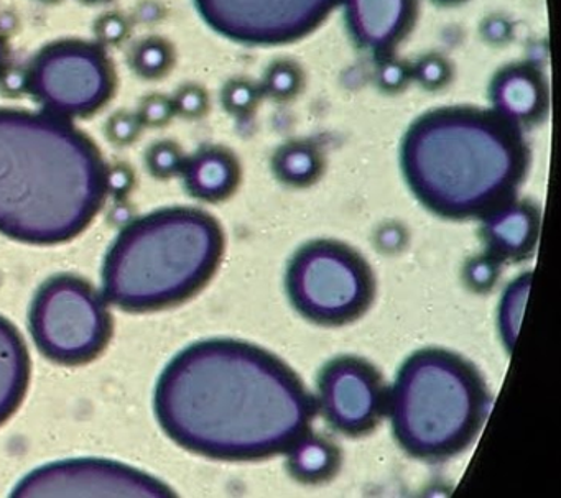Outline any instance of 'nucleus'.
<instances>
[{
	"label": "nucleus",
	"mask_w": 561,
	"mask_h": 498,
	"mask_svg": "<svg viewBox=\"0 0 561 498\" xmlns=\"http://www.w3.org/2000/svg\"><path fill=\"white\" fill-rule=\"evenodd\" d=\"M87 2H103V0H87Z\"/></svg>",
	"instance_id": "nucleus-35"
},
{
	"label": "nucleus",
	"mask_w": 561,
	"mask_h": 498,
	"mask_svg": "<svg viewBox=\"0 0 561 498\" xmlns=\"http://www.w3.org/2000/svg\"><path fill=\"white\" fill-rule=\"evenodd\" d=\"M287 293L295 310L321 326H343L363 316L376 281L367 262L343 242H308L291 257Z\"/></svg>",
	"instance_id": "nucleus-6"
},
{
	"label": "nucleus",
	"mask_w": 561,
	"mask_h": 498,
	"mask_svg": "<svg viewBox=\"0 0 561 498\" xmlns=\"http://www.w3.org/2000/svg\"><path fill=\"white\" fill-rule=\"evenodd\" d=\"M489 93L495 113L517 126L540 120L548 109L547 81L534 65L502 68L492 80Z\"/></svg>",
	"instance_id": "nucleus-13"
},
{
	"label": "nucleus",
	"mask_w": 561,
	"mask_h": 498,
	"mask_svg": "<svg viewBox=\"0 0 561 498\" xmlns=\"http://www.w3.org/2000/svg\"><path fill=\"white\" fill-rule=\"evenodd\" d=\"M438 4H456V2H462V0H435Z\"/></svg>",
	"instance_id": "nucleus-34"
},
{
	"label": "nucleus",
	"mask_w": 561,
	"mask_h": 498,
	"mask_svg": "<svg viewBox=\"0 0 561 498\" xmlns=\"http://www.w3.org/2000/svg\"><path fill=\"white\" fill-rule=\"evenodd\" d=\"M497 260L494 257H481L472 260L466 268V280L474 290L484 291L497 280Z\"/></svg>",
	"instance_id": "nucleus-28"
},
{
	"label": "nucleus",
	"mask_w": 561,
	"mask_h": 498,
	"mask_svg": "<svg viewBox=\"0 0 561 498\" xmlns=\"http://www.w3.org/2000/svg\"><path fill=\"white\" fill-rule=\"evenodd\" d=\"M38 349L68 366L88 362L106 347L111 320L96 291L75 277H57L42 287L31 311Z\"/></svg>",
	"instance_id": "nucleus-7"
},
{
	"label": "nucleus",
	"mask_w": 561,
	"mask_h": 498,
	"mask_svg": "<svg viewBox=\"0 0 561 498\" xmlns=\"http://www.w3.org/2000/svg\"><path fill=\"white\" fill-rule=\"evenodd\" d=\"M173 61V50L169 42L162 38H147L134 50L133 67L140 77L153 78L163 77L169 71Z\"/></svg>",
	"instance_id": "nucleus-19"
},
{
	"label": "nucleus",
	"mask_w": 561,
	"mask_h": 498,
	"mask_svg": "<svg viewBox=\"0 0 561 498\" xmlns=\"http://www.w3.org/2000/svg\"><path fill=\"white\" fill-rule=\"evenodd\" d=\"M304 84V73L298 65L291 61H277L268 68L262 83V93L268 94L274 100H290L300 93Z\"/></svg>",
	"instance_id": "nucleus-21"
},
{
	"label": "nucleus",
	"mask_w": 561,
	"mask_h": 498,
	"mask_svg": "<svg viewBox=\"0 0 561 498\" xmlns=\"http://www.w3.org/2000/svg\"><path fill=\"white\" fill-rule=\"evenodd\" d=\"M96 146L54 114L0 109V232L28 244L77 238L103 208Z\"/></svg>",
	"instance_id": "nucleus-2"
},
{
	"label": "nucleus",
	"mask_w": 561,
	"mask_h": 498,
	"mask_svg": "<svg viewBox=\"0 0 561 498\" xmlns=\"http://www.w3.org/2000/svg\"><path fill=\"white\" fill-rule=\"evenodd\" d=\"M351 37L364 50L389 55L412 28L419 0H343Z\"/></svg>",
	"instance_id": "nucleus-12"
},
{
	"label": "nucleus",
	"mask_w": 561,
	"mask_h": 498,
	"mask_svg": "<svg viewBox=\"0 0 561 498\" xmlns=\"http://www.w3.org/2000/svg\"><path fill=\"white\" fill-rule=\"evenodd\" d=\"M451 65L439 55H426L412 67V80L428 91L442 90L451 80Z\"/></svg>",
	"instance_id": "nucleus-23"
},
{
	"label": "nucleus",
	"mask_w": 561,
	"mask_h": 498,
	"mask_svg": "<svg viewBox=\"0 0 561 498\" xmlns=\"http://www.w3.org/2000/svg\"><path fill=\"white\" fill-rule=\"evenodd\" d=\"M94 32H96L98 40H100L101 44L117 45L129 34V24H127L123 15L113 12V14L103 15V18L98 21Z\"/></svg>",
	"instance_id": "nucleus-29"
},
{
	"label": "nucleus",
	"mask_w": 561,
	"mask_h": 498,
	"mask_svg": "<svg viewBox=\"0 0 561 498\" xmlns=\"http://www.w3.org/2000/svg\"><path fill=\"white\" fill-rule=\"evenodd\" d=\"M175 113L183 117H199L208 109V94L198 84H185L173 97Z\"/></svg>",
	"instance_id": "nucleus-26"
},
{
	"label": "nucleus",
	"mask_w": 561,
	"mask_h": 498,
	"mask_svg": "<svg viewBox=\"0 0 561 498\" xmlns=\"http://www.w3.org/2000/svg\"><path fill=\"white\" fill-rule=\"evenodd\" d=\"M222 251L225 234L208 212H153L127 225L114 242L104 264V291L129 311L182 303L208 283Z\"/></svg>",
	"instance_id": "nucleus-4"
},
{
	"label": "nucleus",
	"mask_w": 561,
	"mask_h": 498,
	"mask_svg": "<svg viewBox=\"0 0 561 498\" xmlns=\"http://www.w3.org/2000/svg\"><path fill=\"white\" fill-rule=\"evenodd\" d=\"M540 218L528 202L511 201L485 216L482 238L495 260H514L531 254L537 245Z\"/></svg>",
	"instance_id": "nucleus-14"
},
{
	"label": "nucleus",
	"mask_w": 561,
	"mask_h": 498,
	"mask_svg": "<svg viewBox=\"0 0 561 498\" xmlns=\"http://www.w3.org/2000/svg\"><path fill=\"white\" fill-rule=\"evenodd\" d=\"M481 34L485 42L494 45H502L511 40L512 25L501 15H491L481 25Z\"/></svg>",
	"instance_id": "nucleus-32"
},
{
	"label": "nucleus",
	"mask_w": 561,
	"mask_h": 498,
	"mask_svg": "<svg viewBox=\"0 0 561 498\" xmlns=\"http://www.w3.org/2000/svg\"><path fill=\"white\" fill-rule=\"evenodd\" d=\"M275 175L291 186H307L317 182L323 170V160L311 143L291 142L280 147L272 160Z\"/></svg>",
	"instance_id": "nucleus-18"
},
{
	"label": "nucleus",
	"mask_w": 561,
	"mask_h": 498,
	"mask_svg": "<svg viewBox=\"0 0 561 498\" xmlns=\"http://www.w3.org/2000/svg\"><path fill=\"white\" fill-rule=\"evenodd\" d=\"M28 88H31V77L24 68H5L0 73V90L9 96H21V94L28 93Z\"/></svg>",
	"instance_id": "nucleus-31"
},
{
	"label": "nucleus",
	"mask_w": 561,
	"mask_h": 498,
	"mask_svg": "<svg viewBox=\"0 0 561 498\" xmlns=\"http://www.w3.org/2000/svg\"><path fill=\"white\" fill-rule=\"evenodd\" d=\"M262 88L249 80H231L222 90V104L234 116H248L257 107Z\"/></svg>",
	"instance_id": "nucleus-22"
},
{
	"label": "nucleus",
	"mask_w": 561,
	"mask_h": 498,
	"mask_svg": "<svg viewBox=\"0 0 561 498\" xmlns=\"http://www.w3.org/2000/svg\"><path fill=\"white\" fill-rule=\"evenodd\" d=\"M140 120L139 116L129 113H119L111 119L107 132H110L111 139L117 143H127L130 140L136 139L139 134Z\"/></svg>",
	"instance_id": "nucleus-30"
},
{
	"label": "nucleus",
	"mask_w": 561,
	"mask_h": 498,
	"mask_svg": "<svg viewBox=\"0 0 561 498\" xmlns=\"http://www.w3.org/2000/svg\"><path fill=\"white\" fill-rule=\"evenodd\" d=\"M31 379V360L24 339L12 323L0 317V425L14 415Z\"/></svg>",
	"instance_id": "nucleus-16"
},
{
	"label": "nucleus",
	"mask_w": 561,
	"mask_h": 498,
	"mask_svg": "<svg viewBox=\"0 0 561 498\" xmlns=\"http://www.w3.org/2000/svg\"><path fill=\"white\" fill-rule=\"evenodd\" d=\"M147 163L157 176H170L182 172L185 159H183L182 152L175 143L162 142L152 147L149 157H147Z\"/></svg>",
	"instance_id": "nucleus-24"
},
{
	"label": "nucleus",
	"mask_w": 561,
	"mask_h": 498,
	"mask_svg": "<svg viewBox=\"0 0 561 498\" xmlns=\"http://www.w3.org/2000/svg\"><path fill=\"white\" fill-rule=\"evenodd\" d=\"M318 389L324 418L347 436L373 431L387 406L382 377L373 363L359 357H337L328 362Z\"/></svg>",
	"instance_id": "nucleus-11"
},
{
	"label": "nucleus",
	"mask_w": 561,
	"mask_h": 498,
	"mask_svg": "<svg viewBox=\"0 0 561 498\" xmlns=\"http://www.w3.org/2000/svg\"><path fill=\"white\" fill-rule=\"evenodd\" d=\"M400 160L426 209L472 219L514 201L530 152L520 127L495 111L453 106L430 111L409 127Z\"/></svg>",
	"instance_id": "nucleus-3"
},
{
	"label": "nucleus",
	"mask_w": 561,
	"mask_h": 498,
	"mask_svg": "<svg viewBox=\"0 0 561 498\" xmlns=\"http://www.w3.org/2000/svg\"><path fill=\"white\" fill-rule=\"evenodd\" d=\"M165 484L146 472L101 459L55 462L31 472L14 497H172Z\"/></svg>",
	"instance_id": "nucleus-10"
},
{
	"label": "nucleus",
	"mask_w": 561,
	"mask_h": 498,
	"mask_svg": "<svg viewBox=\"0 0 561 498\" xmlns=\"http://www.w3.org/2000/svg\"><path fill=\"white\" fill-rule=\"evenodd\" d=\"M489 406L479 370L451 350L432 347L403 362L386 408L402 449L413 458L442 461L471 445Z\"/></svg>",
	"instance_id": "nucleus-5"
},
{
	"label": "nucleus",
	"mask_w": 561,
	"mask_h": 498,
	"mask_svg": "<svg viewBox=\"0 0 561 498\" xmlns=\"http://www.w3.org/2000/svg\"><path fill=\"white\" fill-rule=\"evenodd\" d=\"M186 188L195 198L205 201L226 199L238 188L241 169L229 150L208 147L185 160L182 169Z\"/></svg>",
	"instance_id": "nucleus-15"
},
{
	"label": "nucleus",
	"mask_w": 561,
	"mask_h": 498,
	"mask_svg": "<svg viewBox=\"0 0 561 498\" xmlns=\"http://www.w3.org/2000/svg\"><path fill=\"white\" fill-rule=\"evenodd\" d=\"M318 402L274 354L209 339L179 354L160 377L156 413L182 448L218 461H262L310 435Z\"/></svg>",
	"instance_id": "nucleus-1"
},
{
	"label": "nucleus",
	"mask_w": 561,
	"mask_h": 498,
	"mask_svg": "<svg viewBox=\"0 0 561 498\" xmlns=\"http://www.w3.org/2000/svg\"><path fill=\"white\" fill-rule=\"evenodd\" d=\"M173 114H175V107L170 97L163 96V94H152L142 101L139 117L149 126H162L172 119Z\"/></svg>",
	"instance_id": "nucleus-27"
},
{
	"label": "nucleus",
	"mask_w": 561,
	"mask_h": 498,
	"mask_svg": "<svg viewBox=\"0 0 561 498\" xmlns=\"http://www.w3.org/2000/svg\"><path fill=\"white\" fill-rule=\"evenodd\" d=\"M343 0H195L203 21L244 45L294 44L317 31Z\"/></svg>",
	"instance_id": "nucleus-9"
},
{
	"label": "nucleus",
	"mask_w": 561,
	"mask_h": 498,
	"mask_svg": "<svg viewBox=\"0 0 561 498\" xmlns=\"http://www.w3.org/2000/svg\"><path fill=\"white\" fill-rule=\"evenodd\" d=\"M376 78L377 84L386 93H399L412 80V68L403 61L387 57L380 61Z\"/></svg>",
	"instance_id": "nucleus-25"
},
{
	"label": "nucleus",
	"mask_w": 561,
	"mask_h": 498,
	"mask_svg": "<svg viewBox=\"0 0 561 498\" xmlns=\"http://www.w3.org/2000/svg\"><path fill=\"white\" fill-rule=\"evenodd\" d=\"M4 57H5L4 42H2V38H0V68H2V63H4Z\"/></svg>",
	"instance_id": "nucleus-33"
},
{
	"label": "nucleus",
	"mask_w": 561,
	"mask_h": 498,
	"mask_svg": "<svg viewBox=\"0 0 561 498\" xmlns=\"http://www.w3.org/2000/svg\"><path fill=\"white\" fill-rule=\"evenodd\" d=\"M288 467L295 477L304 482H320L336 471L340 454L327 439L308 435L288 452Z\"/></svg>",
	"instance_id": "nucleus-17"
},
{
	"label": "nucleus",
	"mask_w": 561,
	"mask_h": 498,
	"mask_svg": "<svg viewBox=\"0 0 561 498\" xmlns=\"http://www.w3.org/2000/svg\"><path fill=\"white\" fill-rule=\"evenodd\" d=\"M31 91L57 117L100 109L114 88L113 68L100 45L60 42L45 48L28 70Z\"/></svg>",
	"instance_id": "nucleus-8"
},
{
	"label": "nucleus",
	"mask_w": 561,
	"mask_h": 498,
	"mask_svg": "<svg viewBox=\"0 0 561 498\" xmlns=\"http://www.w3.org/2000/svg\"><path fill=\"white\" fill-rule=\"evenodd\" d=\"M528 287H530V274L517 278L507 288L504 300H502L501 313H499V321H501L502 336H504L507 346L512 347L515 337H517L518 324H520L522 313H524L525 300H527Z\"/></svg>",
	"instance_id": "nucleus-20"
}]
</instances>
